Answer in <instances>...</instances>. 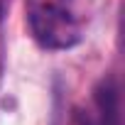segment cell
<instances>
[{"label":"cell","mask_w":125,"mask_h":125,"mask_svg":"<svg viewBox=\"0 0 125 125\" xmlns=\"http://www.w3.org/2000/svg\"><path fill=\"white\" fill-rule=\"evenodd\" d=\"M32 37L44 49H71L83 37L79 0H25Z\"/></svg>","instance_id":"obj_1"},{"label":"cell","mask_w":125,"mask_h":125,"mask_svg":"<svg viewBox=\"0 0 125 125\" xmlns=\"http://www.w3.org/2000/svg\"><path fill=\"white\" fill-rule=\"evenodd\" d=\"M96 105L101 115V125H120V105H118V86L113 79L103 81L96 91Z\"/></svg>","instance_id":"obj_2"},{"label":"cell","mask_w":125,"mask_h":125,"mask_svg":"<svg viewBox=\"0 0 125 125\" xmlns=\"http://www.w3.org/2000/svg\"><path fill=\"white\" fill-rule=\"evenodd\" d=\"M3 15H5V3L0 0V20H3Z\"/></svg>","instance_id":"obj_4"},{"label":"cell","mask_w":125,"mask_h":125,"mask_svg":"<svg viewBox=\"0 0 125 125\" xmlns=\"http://www.w3.org/2000/svg\"><path fill=\"white\" fill-rule=\"evenodd\" d=\"M0 76H3V42H0Z\"/></svg>","instance_id":"obj_3"}]
</instances>
